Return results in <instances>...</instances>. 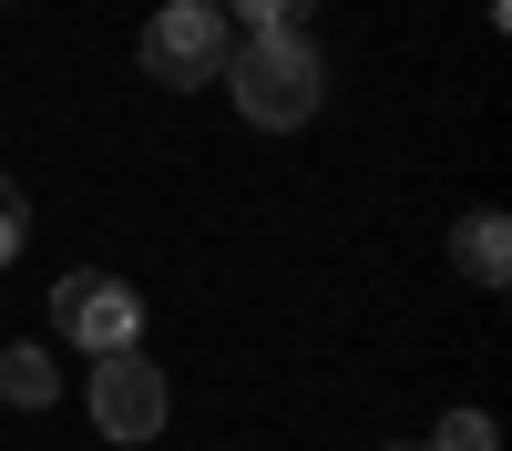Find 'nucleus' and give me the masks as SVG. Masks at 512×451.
<instances>
[{"label":"nucleus","mask_w":512,"mask_h":451,"mask_svg":"<svg viewBox=\"0 0 512 451\" xmlns=\"http://www.w3.org/2000/svg\"><path fill=\"white\" fill-rule=\"evenodd\" d=\"M226 93H236V113L256 123V134H297L328 82H318V52L297 31H246L226 52Z\"/></svg>","instance_id":"f257e3e1"},{"label":"nucleus","mask_w":512,"mask_h":451,"mask_svg":"<svg viewBox=\"0 0 512 451\" xmlns=\"http://www.w3.org/2000/svg\"><path fill=\"white\" fill-rule=\"evenodd\" d=\"M52 328L72 349H93V359H113V349H134L144 339V298L123 277H103V267H82V277H62L52 287Z\"/></svg>","instance_id":"f03ea898"},{"label":"nucleus","mask_w":512,"mask_h":451,"mask_svg":"<svg viewBox=\"0 0 512 451\" xmlns=\"http://www.w3.org/2000/svg\"><path fill=\"white\" fill-rule=\"evenodd\" d=\"M236 52V31L226 11H185V0H164V11L144 21V72L154 82H175V93H195V82H216Z\"/></svg>","instance_id":"7ed1b4c3"},{"label":"nucleus","mask_w":512,"mask_h":451,"mask_svg":"<svg viewBox=\"0 0 512 451\" xmlns=\"http://www.w3.org/2000/svg\"><path fill=\"white\" fill-rule=\"evenodd\" d=\"M164 410H175V400H164V369H154V359H134V349L93 359V421H103V441H123V451L154 441Z\"/></svg>","instance_id":"20e7f679"},{"label":"nucleus","mask_w":512,"mask_h":451,"mask_svg":"<svg viewBox=\"0 0 512 451\" xmlns=\"http://www.w3.org/2000/svg\"><path fill=\"white\" fill-rule=\"evenodd\" d=\"M451 257H461V277H472V287H502V277H512V226H502L492 205H482V216H461Z\"/></svg>","instance_id":"39448f33"},{"label":"nucleus","mask_w":512,"mask_h":451,"mask_svg":"<svg viewBox=\"0 0 512 451\" xmlns=\"http://www.w3.org/2000/svg\"><path fill=\"white\" fill-rule=\"evenodd\" d=\"M52 390H62V369L41 349H0V400L11 410H52Z\"/></svg>","instance_id":"423d86ee"},{"label":"nucleus","mask_w":512,"mask_h":451,"mask_svg":"<svg viewBox=\"0 0 512 451\" xmlns=\"http://www.w3.org/2000/svg\"><path fill=\"white\" fill-rule=\"evenodd\" d=\"M226 11H236L246 31H297V21L318 11V0H226Z\"/></svg>","instance_id":"0eeeda50"},{"label":"nucleus","mask_w":512,"mask_h":451,"mask_svg":"<svg viewBox=\"0 0 512 451\" xmlns=\"http://www.w3.org/2000/svg\"><path fill=\"white\" fill-rule=\"evenodd\" d=\"M21 236H31V195H21L11 175H0V267L21 257Z\"/></svg>","instance_id":"6e6552de"},{"label":"nucleus","mask_w":512,"mask_h":451,"mask_svg":"<svg viewBox=\"0 0 512 451\" xmlns=\"http://www.w3.org/2000/svg\"><path fill=\"white\" fill-rule=\"evenodd\" d=\"M502 431H492V410H451L441 421V451H492Z\"/></svg>","instance_id":"1a4fd4ad"},{"label":"nucleus","mask_w":512,"mask_h":451,"mask_svg":"<svg viewBox=\"0 0 512 451\" xmlns=\"http://www.w3.org/2000/svg\"><path fill=\"white\" fill-rule=\"evenodd\" d=\"M185 11H226V0H185Z\"/></svg>","instance_id":"9d476101"}]
</instances>
